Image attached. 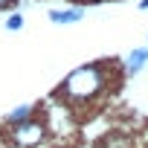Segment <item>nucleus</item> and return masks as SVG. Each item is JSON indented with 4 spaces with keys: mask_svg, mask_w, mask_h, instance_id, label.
<instances>
[{
    "mask_svg": "<svg viewBox=\"0 0 148 148\" xmlns=\"http://www.w3.org/2000/svg\"><path fill=\"white\" fill-rule=\"evenodd\" d=\"M108 87V73L102 64H84L76 67L61 82V96L70 102H90Z\"/></svg>",
    "mask_w": 148,
    "mask_h": 148,
    "instance_id": "1",
    "label": "nucleus"
},
{
    "mask_svg": "<svg viewBox=\"0 0 148 148\" xmlns=\"http://www.w3.org/2000/svg\"><path fill=\"white\" fill-rule=\"evenodd\" d=\"M6 29H9V32L23 29V15H9V18H6Z\"/></svg>",
    "mask_w": 148,
    "mask_h": 148,
    "instance_id": "7",
    "label": "nucleus"
},
{
    "mask_svg": "<svg viewBox=\"0 0 148 148\" xmlns=\"http://www.w3.org/2000/svg\"><path fill=\"white\" fill-rule=\"evenodd\" d=\"M102 148H134V142L128 136H122V134H113V136H105Z\"/></svg>",
    "mask_w": 148,
    "mask_h": 148,
    "instance_id": "5",
    "label": "nucleus"
},
{
    "mask_svg": "<svg viewBox=\"0 0 148 148\" xmlns=\"http://www.w3.org/2000/svg\"><path fill=\"white\" fill-rule=\"evenodd\" d=\"M84 18V9L82 6H64V9H52L49 12V21L52 23H79Z\"/></svg>",
    "mask_w": 148,
    "mask_h": 148,
    "instance_id": "3",
    "label": "nucleus"
},
{
    "mask_svg": "<svg viewBox=\"0 0 148 148\" xmlns=\"http://www.w3.org/2000/svg\"><path fill=\"white\" fill-rule=\"evenodd\" d=\"M35 113V108L32 105H21V108H15L12 113H9V125H15V122H23V119H29Z\"/></svg>",
    "mask_w": 148,
    "mask_h": 148,
    "instance_id": "6",
    "label": "nucleus"
},
{
    "mask_svg": "<svg viewBox=\"0 0 148 148\" xmlns=\"http://www.w3.org/2000/svg\"><path fill=\"white\" fill-rule=\"evenodd\" d=\"M44 136H47V125H44L41 119H35V116L9 125V139H12L18 148H35V145L44 142Z\"/></svg>",
    "mask_w": 148,
    "mask_h": 148,
    "instance_id": "2",
    "label": "nucleus"
},
{
    "mask_svg": "<svg viewBox=\"0 0 148 148\" xmlns=\"http://www.w3.org/2000/svg\"><path fill=\"white\" fill-rule=\"evenodd\" d=\"M145 64H148V47H136L128 52V73L131 76H139L145 70Z\"/></svg>",
    "mask_w": 148,
    "mask_h": 148,
    "instance_id": "4",
    "label": "nucleus"
},
{
    "mask_svg": "<svg viewBox=\"0 0 148 148\" xmlns=\"http://www.w3.org/2000/svg\"><path fill=\"white\" fill-rule=\"evenodd\" d=\"M12 6H18V0H0V12H3V9H12Z\"/></svg>",
    "mask_w": 148,
    "mask_h": 148,
    "instance_id": "8",
    "label": "nucleus"
}]
</instances>
